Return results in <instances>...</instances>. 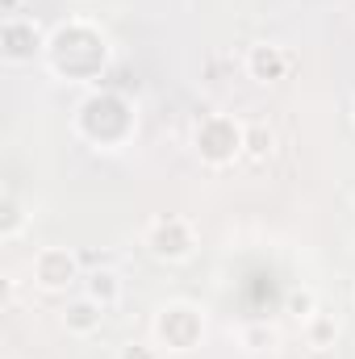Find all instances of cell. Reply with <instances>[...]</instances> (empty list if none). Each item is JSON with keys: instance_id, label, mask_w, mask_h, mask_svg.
Masks as SVG:
<instances>
[{"instance_id": "6", "label": "cell", "mask_w": 355, "mask_h": 359, "mask_svg": "<svg viewBox=\"0 0 355 359\" xmlns=\"http://www.w3.org/2000/svg\"><path fill=\"white\" fill-rule=\"evenodd\" d=\"M29 280L42 292H67V288L84 284L80 255L72 247H38L34 251V264H29Z\"/></svg>"}, {"instance_id": "11", "label": "cell", "mask_w": 355, "mask_h": 359, "mask_svg": "<svg viewBox=\"0 0 355 359\" xmlns=\"http://www.w3.org/2000/svg\"><path fill=\"white\" fill-rule=\"evenodd\" d=\"M239 347L251 351V355L276 351L280 347V326H272V322H247V326H239Z\"/></svg>"}, {"instance_id": "9", "label": "cell", "mask_w": 355, "mask_h": 359, "mask_svg": "<svg viewBox=\"0 0 355 359\" xmlns=\"http://www.w3.org/2000/svg\"><path fill=\"white\" fill-rule=\"evenodd\" d=\"M105 305L100 301H92L88 292H76V297H67V305H63V313H59V322H63V330L67 334H76V339H88L96 334L100 326H105Z\"/></svg>"}, {"instance_id": "14", "label": "cell", "mask_w": 355, "mask_h": 359, "mask_svg": "<svg viewBox=\"0 0 355 359\" xmlns=\"http://www.w3.org/2000/svg\"><path fill=\"white\" fill-rule=\"evenodd\" d=\"M272 151H276V130L264 126V121H247V151H243V159L264 163V159H272Z\"/></svg>"}, {"instance_id": "1", "label": "cell", "mask_w": 355, "mask_h": 359, "mask_svg": "<svg viewBox=\"0 0 355 359\" xmlns=\"http://www.w3.org/2000/svg\"><path fill=\"white\" fill-rule=\"evenodd\" d=\"M42 63L63 84H96L113 63V42L92 17H67L51 29Z\"/></svg>"}, {"instance_id": "17", "label": "cell", "mask_w": 355, "mask_h": 359, "mask_svg": "<svg viewBox=\"0 0 355 359\" xmlns=\"http://www.w3.org/2000/svg\"><path fill=\"white\" fill-rule=\"evenodd\" d=\"M351 121H355V109H351Z\"/></svg>"}, {"instance_id": "2", "label": "cell", "mask_w": 355, "mask_h": 359, "mask_svg": "<svg viewBox=\"0 0 355 359\" xmlns=\"http://www.w3.org/2000/svg\"><path fill=\"white\" fill-rule=\"evenodd\" d=\"M72 130H76V138H84L96 151H121V147H130L134 134H138V109H134V100L121 96V92L96 88L76 104Z\"/></svg>"}, {"instance_id": "7", "label": "cell", "mask_w": 355, "mask_h": 359, "mask_svg": "<svg viewBox=\"0 0 355 359\" xmlns=\"http://www.w3.org/2000/svg\"><path fill=\"white\" fill-rule=\"evenodd\" d=\"M46 38H51V34H46L34 17H25V13L4 17V21H0V59H4L8 67H25V63H34V59L46 55Z\"/></svg>"}, {"instance_id": "10", "label": "cell", "mask_w": 355, "mask_h": 359, "mask_svg": "<svg viewBox=\"0 0 355 359\" xmlns=\"http://www.w3.org/2000/svg\"><path fill=\"white\" fill-rule=\"evenodd\" d=\"M84 292H88L92 301H100L105 309H113V305L121 301L126 288H121V276H117L113 268H96V271L84 276Z\"/></svg>"}, {"instance_id": "13", "label": "cell", "mask_w": 355, "mask_h": 359, "mask_svg": "<svg viewBox=\"0 0 355 359\" xmlns=\"http://www.w3.org/2000/svg\"><path fill=\"white\" fill-rule=\"evenodd\" d=\"M301 334H305V343L314 347V351H330L335 343H339V318L335 313H314L305 326H301Z\"/></svg>"}, {"instance_id": "3", "label": "cell", "mask_w": 355, "mask_h": 359, "mask_svg": "<svg viewBox=\"0 0 355 359\" xmlns=\"http://www.w3.org/2000/svg\"><path fill=\"white\" fill-rule=\"evenodd\" d=\"M192 151L205 168H230L247 151V121L234 113H205L192 126Z\"/></svg>"}, {"instance_id": "4", "label": "cell", "mask_w": 355, "mask_h": 359, "mask_svg": "<svg viewBox=\"0 0 355 359\" xmlns=\"http://www.w3.org/2000/svg\"><path fill=\"white\" fill-rule=\"evenodd\" d=\"M205 330H209V322H205L201 305H192V301H168V305H159V313L151 322L155 343L163 351H172V355L196 351L205 343Z\"/></svg>"}, {"instance_id": "15", "label": "cell", "mask_w": 355, "mask_h": 359, "mask_svg": "<svg viewBox=\"0 0 355 359\" xmlns=\"http://www.w3.org/2000/svg\"><path fill=\"white\" fill-rule=\"evenodd\" d=\"M284 313L288 318H297L301 326L318 313V297H314V288H293L288 297H284Z\"/></svg>"}, {"instance_id": "5", "label": "cell", "mask_w": 355, "mask_h": 359, "mask_svg": "<svg viewBox=\"0 0 355 359\" xmlns=\"http://www.w3.org/2000/svg\"><path fill=\"white\" fill-rule=\"evenodd\" d=\"M142 247H147V255L159 259V264H184V259L196 255L201 234H196V226H192L188 217H180V213H159V217L147 222Z\"/></svg>"}, {"instance_id": "16", "label": "cell", "mask_w": 355, "mask_h": 359, "mask_svg": "<svg viewBox=\"0 0 355 359\" xmlns=\"http://www.w3.org/2000/svg\"><path fill=\"white\" fill-rule=\"evenodd\" d=\"M117 359H163V347L151 339H142V343H126V347H117Z\"/></svg>"}, {"instance_id": "8", "label": "cell", "mask_w": 355, "mask_h": 359, "mask_svg": "<svg viewBox=\"0 0 355 359\" xmlns=\"http://www.w3.org/2000/svg\"><path fill=\"white\" fill-rule=\"evenodd\" d=\"M243 72H247L255 84H280V80H288V72H293V55H288L284 46H276V42H255V46H247V55H243Z\"/></svg>"}, {"instance_id": "12", "label": "cell", "mask_w": 355, "mask_h": 359, "mask_svg": "<svg viewBox=\"0 0 355 359\" xmlns=\"http://www.w3.org/2000/svg\"><path fill=\"white\" fill-rule=\"evenodd\" d=\"M25 226H29L25 205H21L13 192H4V196H0V243H17V238L25 234Z\"/></svg>"}]
</instances>
